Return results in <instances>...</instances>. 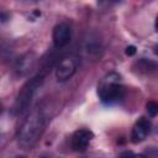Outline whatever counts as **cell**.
I'll return each instance as SVG.
<instances>
[{"mask_svg": "<svg viewBox=\"0 0 158 158\" xmlns=\"http://www.w3.org/2000/svg\"><path fill=\"white\" fill-rule=\"evenodd\" d=\"M36 60H37L36 54L33 52H27L16 59L14 65V72L16 73V75H20V77L28 74L33 69Z\"/></svg>", "mask_w": 158, "mask_h": 158, "instance_id": "cell-4", "label": "cell"}, {"mask_svg": "<svg viewBox=\"0 0 158 158\" xmlns=\"http://www.w3.org/2000/svg\"><path fill=\"white\" fill-rule=\"evenodd\" d=\"M43 81V75L42 74H38L36 77H33L32 79H30L21 89V91L19 93L16 100H15V104H14V112L15 114H20L30 104V101L32 100L35 93L37 91V89L41 86Z\"/></svg>", "mask_w": 158, "mask_h": 158, "instance_id": "cell-3", "label": "cell"}, {"mask_svg": "<svg viewBox=\"0 0 158 158\" xmlns=\"http://www.w3.org/2000/svg\"><path fill=\"white\" fill-rule=\"evenodd\" d=\"M154 27H156V31L158 32V16H157V19H156V23H154Z\"/></svg>", "mask_w": 158, "mask_h": 158, "instance_id": "cell-13", "label": "cell"}, {"mask_svg": "<svg viewBox=\"0 0 158 158\" xmlns=\"http://www.w3.org/2000/svg\"><path fill=\"white\" fill-rule=\"evenodd\" d=\"M120 75L117 74H110L105 80L100 84L98 93L100 99L104 102H115L120 99H122L125 94V89L122 85L118 84Z\"/></svg>", "mask_w": 158, "mask_h": 158, "instance_id": "cell-2", "label": "cell"}, {"mask_svg": "<svg viewBox=\"0 0 158 158\" xmlns=\"http://www.w3.org/2000/svg\"><path fill=\"white\" fill-rule=\"evenodd\" d=\"M146 110H147V112H148L149 116H156L158 114V102H156L153 100L148 101L146 104Z\"/></svg>", "mask_w": 158, "mask_h": 158, "instance_id": "cell-9", "label": "cell"}, {"mask_svg": "<svg viewBox=\"0 0 158 158\" xmlns=\"http://www.w3.org/2000/svg\"><path fill=\"white\" fill-rule=\"evenodd\" d=\"M94 137L93 132L89 130H78L77 132H74L73 137H72V147L75 151L83 152L86 149L89 142L91 141V138Z\"/></svg>", "mask_w": 158, "mask_h": 158, "instance_id": "cell-6", "label": "cell"}, {"mask_svg": "<svg viewBox=\"0 0 158 158\" xmlns=\"http://www.w3.org/2000/svg\"><path fill=\"white\" fill-rule=\"evenodd\" d=\"M120 158H146V156H143V154H135L133 152L125 151V152L121 153Z\"/></svg>", "mask_w": 158, "mask_h": 158, "instance_id": "cell-11", "label": "cell"}, {"mask_svg": "<svg viewBox=\"0 0 158 158\" xmlns=\"http://www.w3.org/2000/svg\"><path fill=\"white\" fill-rule=\"evenodd\" d=\"M125 53H126V56H128V57L133 56V54L136 53V47H135V46H127Z\"/></svg>", "mask_w": 158, "mask_h": 158, "instance_id": "cell-12", "label": "cell"}, {"mask_svg": "<svg viewBox=\"0 0 158 158\" xmlns=\"http://www.w3.org/2000/svg\"><path fill=\"white\" fill-rule=\"evenodd\" d=\"M147 135H148V132L146 130H143L138 125H135V127L132 128V133H131V141L133 143H138V142L143 141Z\"/></svg>", "mask_w": 158, "mask_h": 158, "instance_id": "cell-8", "label": "cell"}, {"mask_svg": "<svg viewBox=\"0 0 158 158\" xmlns=\"http://www.w3.org/2000/svg\"><path fill=\"white\" fill-rule=\"evenodd\" d=\"M70 36H72V31L67 23L56 25L53 28V33H52V40H53L54 47L62 48V47L67 46L70 41Z\"/></svg>", "mask_w": 158, "mask_h": 158, "instance_id": "cell-5", "label": "cell"}, {"mask_svg": "<svg viewBox=\"0 0 158 158\" xmlns=\"http://www.w3.org/2000/svg\"><path fill=\"white\" fill-rule=\"evenodd\" d=\"M154 53H156V54H158V44L154 47Z\"/></svg>", "mask_w": 158, "mask_h": 158, "instance_id": "cell-14", "label": "cell"}, {"mask_svg": "<svg viewBox=\"0 0 158 158\" xmlns=\"http://www.w3.org/2000/svg\"><path fill=\"white\" fill-rule=\"evenodd\" d=\"M43 127V116L40 110L32 111L23 121L19 131V144L22 148H30L38 138Z\"/></svg>", "mask_w": 158, "mask_h": 158, "instance_id": "cell-1", "label": "cell"}, {"mask_svg": "<svg viewBox=\"0 0 158 158\" xmlns=\"http://www.w3.org/2000/svg\"><path fill=\"white\" fill-rule=\"evenodd\" d=\"M136 125L141 126L143 130H146V131L149 133V131H151V122H149L148 118H146V117H141V118H138V121L136 122Z\"/></svg>", "mask_w": 158, "mask_h": 158, "instance_id": "cell-10", "label": "cell"}, {"mask_svg": "<svg viewBox=\"0 0 158 158\" xmlns=\"http://www.w3.org/2000/svg\"><path fill=\"white\" fill-rule=\"evenodd\" d=\"M75 69H77V65H75V62L70 58H64L59 62V64L57 65V69H56V77L58 80L60 81H64L67 79H69L74 73H75Z\"/></svg>", "mask_w": 158, "mask_h": 158, "instance_id": "cell-7", "label": "cell"}]
</instances>
